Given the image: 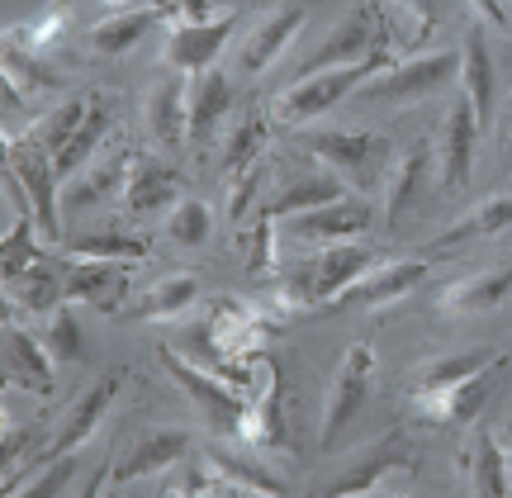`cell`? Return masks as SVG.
<instances>
[{
    "mask_svg": "<svg viewBox=\"0 0 512 498\" xmlns=\"http://www.w3.org/2000/svg\"><path fill=\"white\" fill-rule=\"evenodd\" d=\"M114 394H119V375L110 370V375H100V380H95V385L62 413L53 442H48V456H67V451H76L81 442H91V432L105 423V413H110ZM48 456H43V461H48Z\"/></svg>",
    "mask_w": 512,
    "mask_h": 498,
    "instance_id": "cell-19",
    "label": "cell"
},
{
    "mask_svg": "<svg viewBox=\"0 0 512 498\" xmlns=\"http://www.w3.org/2000/svg\"><path fill=\"white\" fill-rule=\"evenodd\" d=\"M147 133L166 152H181L190 143V76H166L147 95Z\"/></svg>",
    "mask_w": 512,
    "mask_h": 498,
    "instance_id": "cell-16",
    "label": "cell"
},
{
    "mask_svg": "<svg viewBox=\"0 0 512 498\" xmlns=\"http://www.w3.org/2000/svg\"><path fill=\"white\" fill-rule=\"evenodd\" d=\"M204 461H209V470L223 480V489L228 494H285V480L280 475H271L261 461H242V456H233V451H223V446H204Z\"/></svg>",
    "mask_w": 512,
    "mask_h": 498,
    "instance_id": "cell-29",
    "label": "cell"
},
{
    "mask_svg": "<svg viewBox=\"0 0 512 498\" xmlns=\"http://www.w3.org/2000/svg\"><path fill=\"white\" fill-rule=\"evenodd\" d=\"M166 200H181V190H176V171H171L162 157L133 148L128 181H124V214L143 219V214H152V209H166Z\"/></svg>",
    "mask_w": 512,
    "mask_h": 498,
    "instance_id": "cell-21",
    "label": "cell"
},
{
    "mask_svg": "<svg viewBox=\"0 0 512 498\" xmlns=\"http://www.w3.org/2000/svg\"><path fill=\"white\" fill-rule=\"evenodd\" d=\"M512 370V361L498 351L494 361L484 370H475L470 380H460V385H446V389H427V394H413L418 399V408L432 418V423H479V413H484V404L494 399L498 380Z\"/></svg>",
    "mask_w": 512,
    "mask_h": 498,
    "instance_id": "cell-8",
    "label": "cell"
},
{
    "mask_svg": "<svg viewBox=\"0 0 512 498\" xmlns=\"http://www.w3.org/2000/svg\"><path fill=\"white\" fill-rule=\"evenodd\" d=\"M422 280H427V266L422 261H380L375 271H366L361 280H351L342 295H332L318 314H347V309H380V304H394V299L413 295Z\"/></svg>",
    "mask_w": 512,
    "mask_h": 498,
    "instance_id": "cell-11",
    "label": "cell"
},
{
    "mask_svg": "<svg viewBox=\"0 0 512 498\" xmlns=\"http://www.w3.org/2000/svg\"><path fill=\"white\" fill-rule=\"evenodd\" d=\"M460 91L470 95L479 129H489V119H494V100H498V72H494L489 38H484V24H470L465 38H460Z\"/></svg>",
    "mask_w": 512,
    "mask_h": 498,
    "instance_id": "cell-18",
    "label": "cell"
},
{
    "mask_svg": "<svg viewBox=\"0 0 512 498\" xmlns=\"http://www.w3.org/2000/svg\"><path fill=\"white\" fill-rule=\"evenodd\" d=\"M233 29H238V10H228L219 19H204V24H171L166 62L185 76L204 72V67H214V57L223 53V43L233 38Z\"/></svg>",
    "mask_w": 512,
    "mask_h": 498,
    "instance_id": "cell-14",
    "label": "cell"
},
{
    "mask_svg": "<svg viewBox=\"0 0 512 498\" xmlns=\"http://www.w3.org/2000/svg\"><path fill=\"white\" fill-rule=\"evenodd\" d=\"M512 228V190L508 195H489L479 200L470 214H460L456 223H446V233H437V247H460V242L475 238H494V233H508Z\"/></svg>",
    "mask_w": 512,
    "mask_h": 498,
    "instance_id": "cell-28",
    "label": "cell"
},
{
    "mask_svg": "<svg viewBox=\"0 0 512 498\" xmlns=\"http://www.w3.org/2000/svg\"><path fill=\"white\" fill-rule=\"evenodd\" d=\"M100 5H128V0H100ZM138 5H147V0H138Z\"/></svg>",
    "mask_w": 512,
    "mask_h": 498,
    "instance_id": "cell-50",
    "label": "cell"
},
{
    "mask_svg": "<svg viewBox=\"0 0 512 498\" xmlns=\"http://www.w3.org/2000/svg\"><path fill=\"white\" fill-rule=\"evenodd\" d=\"M508 295H512V266H494V271H479L470 280L446 285L441 290V309L446 314H489Z\"/></svg>",
    "mask_w": 512,
    "mask_h": 498,
    "instance_id": "cell-26",
    "label": "cell"
},
{
    "mask_svg": "<svg viewBox=\"0 0 512 498\" xmlns=\"http://www.w3.org/2000/svg\"><path fill=\"white\" fill-rule=\"evenodd\" d=\"M195 295H200V280L195 276H166L147 295L133 299V309H124V314L128 318H176L195 304Z\"/></svg>",
    "mask_w": 512,
    "mask_h": 498,
    "instance_id": "cell-35",
    "label": "cell"
},
{
    "mask_svg": "<svg viewBox=\"0 0 512 498\" xmlns=\"http://www.w3.org/2000/svg\"><path fill=\"white\" fill-rule=\"evenodd\" d=\"M162 19H171V0H147V5H128V10H119V15L100 19L91 29V48L100 57H124L133 53L138 43H143Z\"/></svg>",
    "mask_w": 512,
    "mask_h": 498,
    "instance_id": "cell-20",
    "label": "cell"
},
{
    "mask_svg": "<svg viewBox=\"0 0 512 498\" xmlns=\"http://www.w3.org/2000/svg\"><path fill=\"white\" fill-rule=\"evenodd\" d=\"M508 461H512V456H508Z\"/></svg>",
    "mask_w": 512,
    "mask_h": 498,
    "instance_id": "cell-51",
    "label": "cell"
},
{
    "mask_svg": "<svg viewBox=\"0 0 512 498\" xmlns=\"http://www.w3.org/2000/svg\"><path fill=\"white\" fill-rule=\"evenodd\" d=\"M271 266H275V219L261 214V223H256V233H252V261H247V271L261 280V276H271Z\"/></svg>",
    "mask_w": 512,
    "mask_h": 498,
    "instance_id": "cell-46",
    "label": "cell"
},
{
    "mask_svg": "<svg viewBox=\"0 0 512 498\" xmlns=\"http://www.w3.org/2000/svg\"><path fill=\"white\" fill-rule=\"evenodd\" d=\"M280 385V380H275ZM266 389L261 399L252 404V413H247V423H242V437L238 442H247L252 451H280L285 446V423H280V389Z\"/></svg>",
    "mask_w": 512,
    "mask_h": 498,
    "instance_id": "cell-37",
    "label": "cell"
},
{
    "mask_svg": "<svg viewBox=\"0 0 512 498\" xmlns=\"http://www.w3.org/2000/svg\"><path fill=\"white\" fill-rule=\"evenodd\" d=\"M53 351L38 342L34 332L5 323V375L10 385L29 389V394H53Z\"/></svg>",
    "mask_w": 512,
    "mask_h": 498,
    "instance_id": "cell-22",
    "label": "cell"
},
{
    "mask_svg": "<svg viewBox=\"0 0 512 498\" xmlns=\"http://www.w3.org/2000/svg\"><path fill=\"white\" fill-rule=\"evenodd\" d=\"M190 456V432L181 427H157V432H143V437H133L128 442L124 456H114L105 465V484L100 489H124L133 480H147V475H157V470H171L176 461Z\"/></svg>",
    "mask_w": 512,
    "mask_h": 498,
    "instance_id": "cell-10",
    "label": "cell"
},
{
    "mask_svg": "<svg viewBox=\"0 0 512 498\" xmlns=\"http://www.w3.org/2000/svg\"><path fill=\"white\" fill-rule=\"evenodd\" d=\"M408 465L413 461L403 456L399 442H384V446H375L361 465H351L347 475H337V480L328 484V494H380L384 475H389V470H408Z\"/></svg>",
    "mask_w": 512,
    "mask_h": 498,
    "instance_id": "cell-31",
    "label": "cell"
},
{
    "mask_svg": "<svg viewBox=\"0 0 512 498\" xmlns=\"http://www.w3.org/2000/svg\"><path fill=\"white\" fill-rule=\"evenodd\" d=\"M498 351L494 347H470V351H456V356H441V361H427L413 380V394H427V389H446V385H460L470 380L475 370H484L494 361Z\"/></svg>",
    "mask_w": 512,
    "mask_h": 498,
    "instance_id": "cell-36",
    "label": "cell"
},
{
    "mask_svg": "<svg viewBox=\"0 0 512 498\" xmlns=\"http://www.w3.org/2000/svg\"><path fill=\"white\" fill-rule=\"evenodd\" d=\"M62 280H67V261H38L29 266L19 280H5V295L15 299L19 309H29V314H48L62 304Z\"/></svg>",
    "mask_w": 512,
    "mask_h": 498,
    "instance_id": "cell-27",
    "label": "cell"
},
{
    "mask_svg": "<svg viewBox=\"0 0 512 498\" xmlns=\"http://www.w3.org/2000/svg\"><path fill=\"white\" fill-rule=\"evenodd\" d=\"M5 171L19 181V190H24V200H29V209H34L38 219V233L43 238L62 242V200H57V166H53V152H43L38 143H29V138H10L5 143Z\"/></svg>",
    "mask_w": 512,
    "mask_h": 498,
    "instance_id": "cell-6",
    "label": "cell"
},
{
    "mask_svg": "<svg viewBox=\"0 0 512 498\" xmlns=\"http://www.w3.org/2000/svg\"><path fill=\"white\" fill-rule=\"evenodd\" d=\"M304 19H309V10L304 5H280V10H271V15L256 24L252 34L238 43V76H261L266 67H271L275 57L285 53L294 43V34L304 29Z\"/></svg>",
    "mask_w": 512,
    "mask_h": 498,
    "instance_id": "cell-15",
    "label": "cell"
},
{
    "mask_svg": "<svg viewBox=\"0 0 512 498\" xmlns=\"http://www.w3.org/2000/svg\"><path fill=\"white\" fill-rule=\"evenodd\" d=\"M209 228H214V219H209V209H204L200 200L181 195V200L171 204V219H166V238L176 242V247H204V242H209Z\"/></svg>",
    "mask_w": 512,
    "mask_h": 498,
    "instance_id": "cell-44",
    "label": "cell"
},
{
    "mask_svg": "<svg viewBox=\"0 0 512 498\" xmlns=\"http://www.w3.org/2000/svg\"><path fill=\"white\" fill-rule=\"evenodd\" d=\"M128 162H133V143H128V138L105 143V148L95 152V157L81 166L76 176H67V181H62V214H81V209L100 204L105 195H124Z\"/></svg>",
    "mask_w": 512,
    "mask_h": 498,
    "instance_id": "cell-9",
    "label": "cell"
},
{
    "mask_svg": "<svg viewBox=\"0 0 512 498\" xmlns=\"http://www.w3.org/2000/svg\"><path fill=\"white\" fill-rule=\"evenodd\" d=\"M171 15H181L185 24H204V19H219V15H214V0H171Z\"/></svg>",
    "mask_w": 512,
    "mask_h": 498,
    "instance_id": "cell-47",
    "label": "cell"
},
{
    "mask_svg": "<svg viewBox=\"0 0 512 498\" xmlns=\"http://www.w3.org/2000/svg\"><path fill=\"white\" fill-rule=\"evenodd\" d=\"M72 257H95V261H143L152 247L143 238H128V233H76L67 242Z\"/></svg>",
    "mask_w": 512,
    "mask_h": 498,
    "instance_id": "cell-40",
    "label": "cell"
},
{
    "mask_svg": "<svg viewBox=\"0 0 512 498\" xmlns=\"http://www.w3.org/2000/svg\"><path fill=\"white\" fill-rule=\"evenodd\" d=\"M34 223L38 219L24 209V214H19V223L5 233V242H0V271H5V280H19L29 266H38V261H43V252H38L34 238H29V233H34Z\"/></svg>",
    "mask_w": 512,
    "mask_h": 498,
    "instance_id": "cell-43",
    "label": "cell"
},
{
    "mask_svg": "<svg viewBox=\"0 0 512 498\" xmlns=\"http://www.w3.org/2000/svg\"><path fill=\"white\" fill-rule=\"evenodd\" d=\"M389 34L399 43V53H413L418 43H427V34L437 29V0H380Z\"/></svg>",
    "mask_w": 512,
    "mask_h": 498,
    "instance_id": "cell-34",
    "label": "cell"
},
{
    "mask_svg": "<svg viewBox=\"0 0 512 498\" xmlns=\"http://www.w3.org/2000/svg\"><path fill=\"white\" fill-rule=\"evenodd\" d=\"M124 266L128 261L72 257L67 261V280H62V304H95V309H105V314H119Z\"/></svg>",
    "mask_w": 512,
    "mask_h": 498,
    "instance_id": "cell-17",
    "label": "cell"
},
{
    "mask_svg": "<svg viewBox=\"0 0 512 498\" xmlns=\"http://www.w3.org/2000/svg\"><path fill=\"white\" fill-rule=\"evenodd\" d=\"M157 356H162L166 375L185 389V399L204 413V423H209V432H214V437H242V423H247L252 404H247L242 394H233V385H228V380L209 375V370L195 366V361H185L176 347H162Z\"/></svg>",
    "mask_w": 512,
    "mask_h": 498,
    "instance_id": "cell-3",
    "label": "cell"
},
{
    "mask_svg": "<svg viewBox=\"0 0 512 498\" xmlns=\"http://www.w3.org/2000/svg\"><path fill=\"white\" fill-rule=\"evenodd\" d=\"M105 133H110V100H105V95H91V110H86V119H81V129H76L72 143L53 157L57 176H62V181H67V176H76V171L91 162L95 152L105 148Z\"/></svg>",
    "mask_w": 512,
    "mask_h": 498,
    "instance_id": "cell-30",
    "label": "cell"
},
{
    "mask_svg": "<svg viewBox=\"0 0 512 498\" xmlns=\"http://www.w3.org/2000/svg\"><path fill=\"white\" fill-rule=\"evenodd\" d=\"M233 110V81L219 67H204L190 76V143H204L219 129V119Z\"/></svg>",
    "mask_w": 512,
    "mask_h": 498,
    "instance_id": "cell-25",
    "label": "cell"
},
{
    "mask_svg": "<svg viewBox=\"0 0 512 498\" xmlns=\"http://www.w3.org/2000/svg\"><path fill=\"white\" fill-rule=\"evenodd\" d=\"M62 24H67V5H62V0H53V5H43L38 15L10 24V29H5V43H15V48H29V53H38L43 43H53V38L62 34Z\"/></svg>",
    "mask_w": 512,
    "mask_h": 498,
    "instance_id": "cell-41",
    "label": "cell"
},
{
    "mask_svg": "<svg viewBox=\"0 0 512 498\" xmlns=\"http://www.w3.org/2000/svg\"><path fill=\"white\" fill-rule=\"evenodd\" d=\"M271 129L275 124L261 110L242 114L238 124H233V133L223 138V171H228V176H247L256 166V157H261V148L271 143Z\"/></svg>",
    "mask_w": 512,
    "mask_h": 498,
    "instance_id": "cell-32",
    "label": "cell"
},
{
    "mask_svg": "<svg viewBox=\"0 0 512 498\" xmlns=\"http://www.w3.org/2000/svg\"><path fill=\"white\" fill-rule=\"evenodd\" d=\"M475 138H479V119H475V105L470 95L460 91L451 100V110L441 119V138H437V181L441 190H460L470 181V166H475Z\"/></svg>",
    "mask_w": 512,
    "mask_h": 498,
    "instance_id": "cell-13",
    "label": "cell"
},
{
    "mask_svg": "<svg viewBox=\"0 0 512 498\" xmlns=\"http://www.w3.org/2000/svg\"><path fill=\"white\" fill-rule=\"evenodd\" d=\"M43 347L53 351L57 366H72L86 356V337H81V323L67 304H57L53 314H48V328H43Z\"/></svg>",
    "mask_w": 512,
    "mask_h": 498,
    "instance_id": "cell-42",
    "label": "cell"
},
{
    "mask_svg": "<svg viewBox=\"0 0 512 498\" xmlns=\"http://www.w3.org/2000/svg\"><path fill=\"white\" fill-rule=\"evenodd\" d=\"M370 223H375L370 200H332L323 209L285 219V233L304 247H332V242H356L361 233H370Z\"/></svg>",
    "mask_w": 512,
    "mask_h": 498,
    "instance_id": "cell-12",
    "label": "cell"
},
{
    "mask_svg": "<svg viewBox=\"0 0 512 498\" xmlns=\"http://www.w3.org/2000/svg\"><path fill=\"white\" fill-rule=\"evenodd\" d=\"M24 442H29V432H15V427H5V461H19Z\"/></svg>",
    "mask_w": 512,
    "mask_h": 498,
    "instance_id": "cell-49",
    "label": "cell"
},
{
    "mask_svg": "<svg viewBox=\"0 0 512 498\" xmlns=\"http://www.w3.org/2000/svg\"><path fill=\"white\" fill-rule=\"evenodd\" d=\"M304 152H313L318 162L328 166L332 176H342L356 190L375 185V171L384 166V157L394 152V143L384 133H351V129H318V133H299Z\"/></svg>",
    "mask_w": 512,
    "mask_h": 498,
    "instance_id": "cell-4",
    "label": "cell"
},
{
    "mask_svg": "<svg viewBox=\"0 0 512 498\" xmlns=\"http://www.w3.org/2000/svg\"><path fill=\"white\" fill-rule=\"evenodd\" d=\"M38 465H48V470H38L34 480H15V484H5L10 494H62L67 484H72L76 475V456L67 451V456H48V461H38Z\"/></svg>",
    "mask_w": 512,
    "mask_h": 498,
    "instance_id": "cell-45",
    "label": "cell"
},
{
    "mask_svg": "<svg viewBox=\"0 0 512 498\" xmlns=\"http://www.w3.org/2000/svg\"><path fill=\"white\" fill-rule=\"evenodd\" d=\"M460 81V48H437V53L403 57L380 76H370L361 86V100H389V105H408L422 95H437L441 86Z\"/></svg>",
    "mask_w": 512,
    "mask_h": 498,
    "instance_id": "cell-5",
    "label": "cell"
},
{
    "mask_svg": "<svg viewBox=\"0 0 512 498\" xmlns=\"http://www.w3.org/2000/svg\"><path fill=\"white\" fill-rule=\"evenodd\" d=\"M86 110H91V100H81V95H72V100H62L53 114H43L34 129H29V143H38L43 152H62L67 143H72V133L81 129V119H86Z\"/></svg>",
    "mask_w": 512,
    "mask_h": 498,
    "instance_id": "cell-39",
    "label": "cell"
},
{
    "mask_svg": "<svg viewBox=\"0 0 512 498\" xmlns=\"http://www.w3.org/2000/svg\"><path fill=\"white\" fill-rule=\"evenodd\" d=\"M460 470H465L470 489H475V494H484V498H498V494H508V489H512V461H508V451L498 446V437L484 423L475 427L470 446L460 451Z\"/></svg>",
    "mask_w": 512,
    "mask_h": 498,
    "instance_id": "cell-23",
    "label": "cell"
},
{
    "mask_svg": "<svg viewBox=\"0 0 512 498\" xmlns=\"http://www.w3.org/2000/svg\"><path fill=\"white\" fill-rule=\"evenodd\" d=\"M5 86H15L19 95H38V91H57L62 76H57V67H48L38 53L5 43Z\"/></svg>",
    "mask_w": 512,
    "mask_h": 498,
    "instance_id": "cell-38",
    "label": "cell"
},
{
    "mask_svg": "<svg viewBox=\"0 0 512 498\" xmlns=\"http://www.w3.org/2000/svg\"><path fill=\"white\" fill-rule=\"evenodd\" d=\"M370 380H375V351H370V342H356L342 356L337 375H332L328 408H323V437H318L323 451H332V446L342 442V432L361 418V408L370 399Z\"/></svg>",
    "mask_w": 512,
    "mask_h": 498,
    "instance_id": "cell-7",
    "label": "cell"
},
{
    "mask_svg": "<svg viewBox=\"0 0 512 498\" xmlns=\"http://www.w3.org/2000/svg\"><path fill=\"white\" fill-rule=\"evenodd\" d=\"M432 157H437L432 143H413V148L394 162V171H389V195H384V223H389V228H399L403 214L422 200V190L432 181Z\"/></svg>",
    "mask_w": 512,
    "mask_h": 498,
    "instance_id": "cell-24",
    "label": "cell"
},
{
    "mask_svg": "<svg viewBox=\"0 0 512 498\" xmlns=\"http://www.w3.org/2000/svg\"><path fill=\"white\" fill-rule=\"evenodd\" d=\"M380 252L375 247H361V242H332V247H318V257L309 266H299L285 276V309H299V314H318L332 295H342L351 280H361L366 271L380 266Z\"/></svg>",
    "mask_w": 512,
    "mask_h": 498,
    "instance_id": "cell-2",
    "label": "cell"
},
{
    "mask_svg": "<svg viewBox=\"0 0 512 498\" xmlns=\"http://www.w3.org/2000/svg\"><path fill=\"white\" fill-rule=\"evenodd\" d=\"M394 43H384L366 62H356V67H332V72H313V76H294L285 91L275 95L271 105V124L275 129H299V124H309L318 114H328L337 100L347 91H361L370 76H380L384 67H394Z\"/></svg>",
    "mask_w": 512,
    "mask_h": 498,
    "instance_id": "cell-1",
    "label": "cell"
},
{
    "mask_svg": "<svg viewBox=\"0 0 512 498\" xmlns=\"http://www.w3.org/2000/svg\"><path fill=\"white\" fill-rule=\"evenodd\" d=\"M470 10H475L484 24H494V29H503V24H508V10H503V0H470Z\"/></svg>",
    "mask_w": 512,
    "mask_h": 498,
    "instance_id": "cell-48",
    "label": "cell"
},
{
    "mask_svg": "<svg viewBox=\"0 0 512 498\" xmlns=\"http://www.w3.org/2000/svg\"><path fill=\"white\" fill-rule=\"evenodd\" d=\"M332 200H342V176L323 171V176H304V181H290L271 204H266V214L285 223V219H294V214L323 209V204H332Z\"/></svg>",
    "mask_w": 512,
    "mask_h": 498,
    "instance_id": "cell-33",
    "label": "cell"
}]
</instances>
